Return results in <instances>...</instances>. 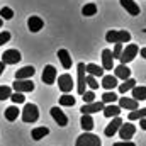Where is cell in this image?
<instances>
[{
	"label": "cell",
	"mask_w": 146,
	"mask_h": 146,
	"mask_svg": "<svg viewBox=\"0 0 146 146\" xmlns=\"http://www.w3.org/2000/svg\"><path fill=\"white\" fill-rule=\"evenodd\" d=\"M75 146H102V141L99 136H95L92 133H83L76 138Z\"/></svg>",
	"instance_id": "1"
},
{
	"label": "cell",
	"mask_w": 146,
	"mask_h": 146,
	"mask_svg": "<svg viewBox=\"0 0 146 146\" xmlns=\"http://www.w3.org/2000/svg\"><path fill=\"white\" fill-rule=\"evenodd\" d=\"M39 119V109L36 104H26L22 109V121L27 124H33Z\"/></svg>",
	"instance_id": "2"
},
{
	"label": "cell",
	"mask_w": 146,
	"mask_h": 146,
	"mask_svg": "<svg viewBox=\"0 0 146 146\" xmlns=\"http://www.w3.org/2000/svg\"><path fill=\"white\" fill-rule=\"evenodd\" d=\"M106 41L107 42H119V44H122V42H129L131 41V34H129V31H109L107 34H106Z\"/></svg>",
	"instance_id": "3"
},
{
	"label": "cell",
	"mask_w": 146,
	"mask_h": 146,
	"mask_svg": "<svg viewBox=\"0 0 146 146\" xmlns=\"http://www.w3.org/2000/svg\"><path fill=\"white\" fill-rule=\"evenodd\" d=\"M138 51H139V48H138L136 44H127L126 49H122V53H121V56H119L121 65H127V63H131V61L136 58Z\"/></svg>",
	"instance_id": "4"
},
{
	"label": "cell",
	"mask_w": 146,
	"mask_h": 146,
	"mask_svg": "<svg viewBox=\"0 0 146 146\" xmlns=\"http://www.w3.org/2000/svg\"><path fill=\"white\" fill-rule=\"evenodd\" d=\"M85 63H78L76 65V92L82 95L83 92H87L85 90Z\"/></svg>",
	"instance_id": "5"
},
{
	"label": "cell",
	"mask_w": 146,
	"mask_h": 146,
	"mask_svg": "<svg viewBox=\"0 0 146 146\" xmlns=\"http://www.w3.org/2000/svg\"><path fill=\"white\" fill-rule=\"evenodd\" d=\"M73 78L72 75H68V73H63V75H60L58 76V87H60V90L63 92V94H70L73 90Z\"/></svg>",
	"instance_id": "6"
},
{
	"label": "cell",
	"mask_w": 146,
	"mask_h": 146,
	"mask_svg": "<svg viewBox=\"0 0 146 146\" xmlns=\"http://www.w3.org/2000/svg\"><path fill=\"white\" fill-rule=\"evenodd\" d=\"M21 58L22 56H21V53L17 49H7L2 54V63L3 65H15V63L21 61Z\"/></svg>",
	"instance_id": "7"
},
{
	"label": "cell",
	"mask_w": 146,
	"mask_h": 146,
	"mask_svg": "<svg viewBox=\"0 0 146 146\" xmlns=\"http://www.w3.org/2000/svg\"><path fill=\"white\" fill-rule=\"evenodd\" d=\"M119 138H122V141H131V138L134 136V133H136V127H134V124H131V122H122L121 124V127H119Z\"/></svg>",
	"instance_id": "8"
},
{
	"label": "cell",
	"mask_w": 146,
	"mask_h": 146,
	"mask_svg": "<svg viewBox=\"0 0 146 146\" xmlns=\"http://www.w3.org/2000/svg\"><path fill=\"white\" fill-rule=\"evenodd\" d=\"M12 88H14V92L26 94V92H33L34 90V83H33V80H15Z\"/></svg>",
	"instance_id": "9"
},
{
	"label": "cell",
	"mask_w": 146,
	"mask_h": 146,
	"mask_svg": "<svg viewBox=\"0 0 146 146\" xmlns=\"http://www.w3.org/2000/svg\"><path fill=\"white\" fill-rule=\"evenodd\" d=\"M41 78H42V82H44L46 85H53V83L56 82V68H54L53 65H48V66H44Z\"/></svg>",
	"instance_id": "10"
},
{
	"label": "cell",
	"mask_w": 146,
	"mask_h": 146,
	"mask_svg": "<svg viewBox=\"0 0 146 146\" xmlns=\"http://www.w3.org/2000/svg\"><path fill=\"white\" fill-rule=\"evenodd\" d=\"M51 117H53L54 122H56L58 126H61V127H65V126L68 124V117L65 115V112L60 109L58 106H56V107H51Z\"/></svg>",
	"instance_id": "11"
},
{
	"label": "cell",
	"mask_w": 146,
	"mask_h": 146,
	"mask_svg": "<svg viewBox=\"0 0 146 146\" xmlns=\"http://www.w3.org/2000/svg\"><path fill=\"white\" fill-rule=\"evenodd\" d=\"M102 109H104V104L100 100H95V102H90V104H83V107L80 109V112L87 114V115H92V114H95V112H99Z\"/></svg>",
	"instance_id": "12"
},
{
	"label": "cell",
	"mask_w": 146,
	"mask_h": 146,
	"mask_svg": "<svg viewBox=\"0 0 146 146\" xmlns=\"http://www.w3.org/2000/svg\"><path fill=\"white\" fill-rule=\"evenodd\" d=\"M114 70V76L117 78V80H127V78H131V70L127 68V65H117V66H114L112 68Z\"/></svg>",
	"instance_id": "13"
},
{
	"label": "cell",
	"mask_w": 146,
	"mask_h": 146,
	"mask_svg": "<svg viewBox=\"0 0 146 146\" xmlns=\"http://www.w3.org/2000/svg\"><path fill=\"white\" fill-rule=\"evenodd\" d=\"M121 124H122V119H121V117H114V119L110 121V124L106 127V129H104V134H106L107 138H112V136L119 131Z\"/></svg>",
	"instance_id": "14"
},
{
	"label": "cell",
	"mask_w": 146,
	"mask_h": 146,
	"mask_svg": "<svg viewBox=\"0 0 146 146\" xmlns=\"http://www.w3.org/2000/svg\"><path fill=\"white\" fill-rule=\"evenodd\" d=\"M117 100H119V107H121V109H126V110H136L138 106H139V104H138L134 99H131V97H119Z\"/></svg>",
	"instance_id": "15"
},
{
	"label": "cell",
	"mask_w": 146,
	"mask_h": 146,
	"mask_svg": "<svg viewBox=\"0 0 146 146\" xmlns=\"http://www.w3.org/2000/svg\"><path fill=\"white\" fill-rule=\"evenodd\" d=\"M42 26H44V22H42V19L37 17V15H31V17L27 19V27H29L31 33H37V31H41Z\"/></svg>",
	"instance_id": "16"
},
{
	"label": "cell",
	"mask_w": 146,
	"mask_h": 146,
	"mask_svg": "<svg viewBox=\"0 0 146 146\" xmlns=\"http://www.w3.org/2000/svg\"><path fill=\"white\" fill-rule=\"evenodd\" d=\"M58 60L61 61V66L65 68V70H70L72 68V56H70V53L66 51V49H58Z\"/></svg>",
	"instance_id": "17"
},
{
	"label": "cell",
	"mask_w": 146,
	"mask_h": 146,
	"mask_svg": "<svg viewBox=\"0 0 146 146\" xmlns=\"http://www.w3.org/2000/svg\"><path fill=\"white\" fill-rule=\"evenodd\" d=\"M114 68V58H112V53L110 49H104L102 51V70H112Z\"/></svg>",
	"instance_id": "18"
},
{
	"label": "cell",
	"mask_w": 146,
	"mask_h": 146,
	"mask_svg": "<svg viewBox=\"0 0 146 146\" xmlns=\"http://www.w3.org/2000/svg\"><path fill=\"white\" fill-rule=\"evenodd\" d=\"M85 73L87 75H90V76H99V78H102L104 76V70H102V66H99V65H95V63H88V65H85Z\"/></svg>",
	"instance_id": "19"
},
{
	"label": "cell",
	"mask_w": 146,
	"mask_h": 146,
	"mask_svg": "<svg viewBox=\"0 0 146 146\" xmlns=\"http://www.w3.org/2000/svg\"><path fill=\"white\" fill-rule=\"evenodd\" d=\"M121 5H122L131 15H139V12H141V10H139V5H138L134 0H121Z\"/></svg>",
	"instance_id": "20"
},
{
	"label": "cell",
	"mask_w": 146,
	"mask_h": 146,
	"mask_svg": "<svg viewBox=\"0 0 146 146\" xmlns=\"http://www.w3.org/2000/svg\"><path fill=\"white\" fill-rule=\"evenodd\" d=\"M100 85L109 92V90H114L119 83H117V78H115L114 75H104V76H102V83H100Z\"/></svg>",
	"instance_id": "21"
},
{
	"label": "cell",
	"mask_w": 146,
	"mask_h": 146,
	"mask_svg": "<svg viewBox=\"0 0 146 146\" xmlns=\"http://www.w3.org/2000/svg\"><path fill=\"white\" fill-rule=\"evenodd\" d=\"M34 73H36V70H34L33 66H24V68L17 70V73H15V80H29Z\"/></svg>",
	"instance_id": "22"
},
{
	"label": "cell",
	"mask_w": 146,
	"mask_h": 146,
	"mask_svg": "<svg viewBox=\"0 0 146 146\" xmlns=\"http://www.w3.org/2000/svg\"><path fill=\"white\" fill-rule=\"evenodd\" d=\"M80 126H82L83 133H90V131L94 129V117H92V115H87V114H82Z\"/></svg>",
	"instance_id": "23"
},
{
	"label": "cell",
	"mask_w": 146,
	"mask_h": 146,
	"mask_svg": "<svg viewBox=\"0 0 146 146\" xmlns=\"http://www.w3.org/2000/svg\"><path fill=\"white\" fill-rule=\"evenodd\" d=\"M121 110H122V109H121L119 106H115V104H107V106H104L102 112H104V115H106V117H119Z\"/></svg>",
	"instance_id": "24"
},
{
	"label": "cell",
	"mask_w": 146,
	"mask_h": 146,
	"mask_svg": "<svg viewBox=\"0 0 146 146\" xmlns=\"http://www.w3.org/2000/svg\"><path fill=\"white\" fill-rule=\"evenodd\" d=\"M19 114H21V110L17 109V106H10V107H7V109L3 110V115H5V119L9 122H14L19 117Z\"/></svg>",
	"instance_id": "25"
},
{
	"label": "cell",
	"mask_w": 146,
	"mask_h": 146,
	"mask_svg": "<svg viewBox=\"0 0 146 146\" xmlns=\"http://www.w3.org/2000/svg\"><path fill=\"white\" fill-rule=\"evenodd\" d=\"M131 99H134L136 102H139V100H146V87L145 85H136L134 88H133V97Z\"/></svg>",
	"instance_id": "26"
},
{
	"label": "cell",
	"mask_w": 146,
	"mask_h": 146,
	"mask_svg": "<svg viewBox=\"0 0 146 146\" xmlns=\"http://www.w3.org/2000/svg\"><path fill=\"white\" fill-rule=\"evenodd\" d=\"M49 134V129L48 127H34L33 129V133H31V138L34 139V141H39V139H42V138H46Z\"/></svg>",
	"instance_id": "27"
},
{
	"label": "cell",
	"mask_w": 146,
	"mask_h": 146,
	"mask_svg": "<svg viewBox=\"0 0 146 146\" xmlns=\"http://www.w3.org/2000/svg\"><path fill=\"white\" fill-rule=\"evenodd\" d=\"M134 87H136V80L134 78H127L122 83H119V94H126V92L133 90Z\"/></svg>",
	"instance_id": "28"
},
{
	"label": "cell",
	"mask_w": 146,
	"mask_h": 146,
	"mask_svg": "<svg viewBox=\"0 0 146 146\" xmlns=\"http://www.w3.org/2000/svg\"><path fill=\"white\" fill-rule=\"evenodd\" d=\"M117 99H119V95H117L114 90H109V92H106V94L102 95V100H100V102H102L104 106H107V104H115Z\"/></svg>",
	"instance_id": "29"
},
{
	"label": "cell",
	"mask_w": 146,
	"mask_h": 146,
	"mask_svg": "<svg viewBox=\"0 0 146 146\" xmlns=\"http://www.w3.org/2000/svg\"><path fill=\"white\" fill-rule=\"evenodd\" d=\"M97 14V5L95 3H85L83 5V9H82V15H85V17H92V15H95Z\"/></svg>",
	"instance_id": "30"
},
{
	"label": "cell",
	"mask_w": 146,
	"mask_h": 146,
	"mask_svg": "<svg viewBox=\"0 0 146 146\" xmlns=\"http://www.w3.org/2000/svg\"><path fill=\"white\" fill-rule=\"evenodd\" d=\"M60 106H63V107H73L75 106V97H72L70 94H63L60 97Z\"/></svg>",
	"instance_id": "31"
},
{
	"label": "cell",
	"mask_w": 146,
	"mask_h": 146,
	"mask_svg": "<svg viewBox=\"0 0 146 146\" xmlns=\"http://www.w3.org/2000/svg\"><path fill=\"white\" fill-rule=\"evenodd\" d=\"M146 115V109H136V110H131L127 119L129 121H138V119H143Z\"/></svg>",
	"instance_id": "32"
},
{
	"label": "cell",
	"mask_w": 146,
	"mask_h": 146,
	"mask_svg": "<svg viewBox=\"0 0 146 146\" xmlns=\"http://www.w3.org/2000/svg\"><path fill=\"white\" fill-rule=\"evenodd\" d=\"M14 17V10L10 7H2L0 9V19H5V21H10Z\"/></svg>",
	"instance_id": "33"
},
{
	"label": "cell",
	"mask_w": 146,
	"mask_h": 146,
	"mask_svg": "<svg viewBox=\"0 0 146 146\" xmlns=\"http://www.w3.org/2000/svg\"><path fill=\"white\" fill-rule=\"evenodd\" d=\"M10 95H12V88L0 85V100H7V99H10Z\"/></svg>",
	"instance_id": "34"
},
{
	"label": "cell",
	"mask_w": 146,
	"mask_h": 146,
	"mask_svg": "<svg viewBox=\"0 0 146 146\" xmlns=\"http://www.w3.org/2000/svg\"><path fill=\"white\" fill-rule=\"evenodd\" d=\"M85 85H88V87H90V90L99 88V82H97V78H95V76H90V75H87V76H85Z\"/></svg>",
	"instance_id": "35"
},
{
	"label": "cell",
	"mask_w": 146,
	"mask_h": 146,
	"mask_svg": "<svg viewBox=\"0 0 146 146\" xmlns=\"http://www.w3.org/2000/svg\"><path fill=\"white\" fill-rule=\"evenodd\" d=\"M10 99H12V102H14L15 106H17V104H24V102H26V97H24V94H19V92H12Z\"/></svg>",
	"instance_id": "36"
},
{
	"label": "cell",
	"mask_w": 146,
	"mask_h": 146,
	"mask_svg": "<svg viewBox=\"0 0 146 146\" xmlns=\"http://www.w3.org/2000/svg\"><path fill=\"white\" fill-rule=\"evenodd\" d=\"M82 99H83V102H85V104H90V102H95V94H94V90H88V92H83V94H82Z\"/></svg>",
	"instance_id": "37"
},
{
	"label": "cell",
	"mask_w": 146,
	"mask_h": 146,
	"mask_svg": "<svg viewBox=\"0 0 146 146\" xmlns=\"http://www.w3.org/2000/svg\"><path fill=\"white\" fill-rule=\"evenodd\" d=\"M122 49H124V48H122V44H119V42H117V44L114 46V49L110 51V53H112V58H114V60H119V56H121Z\"/></svg>",
	"instance_id": "38"
},
{
	"label": "cell",
	"mask_w": 146,
	"mask_h": 146,
	"mask_svg": "<svg viewBox=\"0 0 146 146\" xmlns=\"http://www.w3.org/2000/svg\"><path fill=\"white\" fill-rule=\"evenodd\" d=\"M10 33L9 31H3V33H0V46H3L5 42H9L10 41Z\"/></svg>",
	"instance_id": "39"
},
{
	"label": "cell",
	"mask_w": 146,
	"mask_h": 146,
	"mask_svg": "<svg viewBox=\"0 0 146 146\" xmlns=\"http://www.w3.org/2000/svg\"><path fill=\"white\" fill-rule=\"evenodd\" d=\"M114 146H136L133 141H117V143H114Z\"/></svg>",
	"instance_id": "40"
},
{
	"label": "cell",
	"mask_w": 146,
	"mask_h": 146,
	"mask_svg": "<svg viewBox=\"0 0 146 146\" xmlns=\"http://www.w3.org/2000/svg\"><path fill=\"white\" fill-rule=\"evenodd\" d=\"M139 124H141V129H146V119H139Z\"/></svg>",
	"instance_id": "41"
},
{
	"label": "cell",
	"mask_w": 146,
	"mask_h": 146,
	"mask_svg": "<svg viewBox=\"0 0 146 146\" xmlns=\"http://www.w3.org/2000/svg\"><path fill=\"white\" fill-rule=\"evenodd\" d=\"M3 70H5V65L0 61V76H2V73H3Z\"/></svg>",
	"instance_id": "42"
},
{
	"label": "cell",
	"mask_w": 146,
	"mask_h": 146,
	"mask_svg": "<svg viewBox=\"0 0 146 146\" xmlns=\"http://www.w3.org/2000/svg\"><path fill=\"white\" fill-rule=\"evenodd\" d=\"M141 56H143V58H146V49H145V48L141 49Z\"/></svg>",
	"instance_id": "43"
},
{
	"label": "cell",
	"mask_w": 146,
	"mask_h": 146,
	"mask_svg": "<svg viewBox=\"0 0 146 146\" xmlns=\"http://www.w3.org/2000/svg\"><path fill=\"white\" fill-rule=\"evenodd\" d=\"M2 24H3V21H2V19H0V27H2Z\"/></svg>",
	"instance_id": "44"
}]
</instances>
